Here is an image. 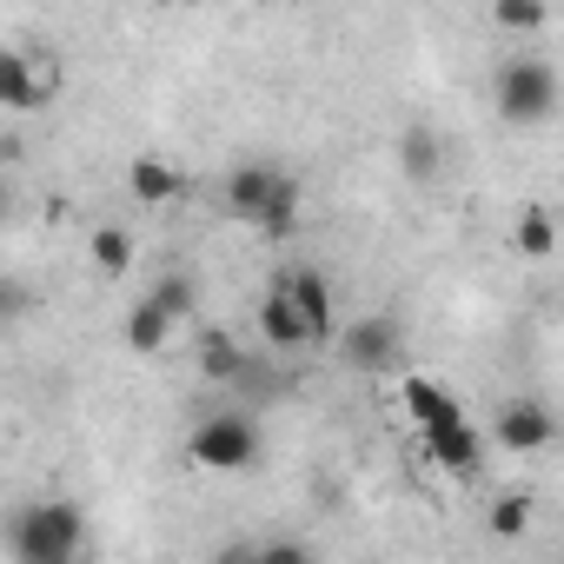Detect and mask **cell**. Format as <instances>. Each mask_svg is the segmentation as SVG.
<instances>
[{
	"mask_svg": "<svg viewBox=\"0 0 564 564\" xmlns=\"http://www.w3.org/2000/svg\"><path fill=\"white\" fill-rule=\"evenodd\" d=\"M279 166H265V160H246V166H232L226 173V213L232 219H246V226H259L265 219V206H272V193H279Z\"/></svg>",
	"mask_w": 564,
	"mask_h": 564,
	"instance_id": "7",
	"label": "cell"
},
{
	"mask_svg": "<svg viewBox=\"0 0 564 564\" xmlns=\"http://www.w3.org/2000/svg\"><path fill=\"white\" fill-rule=\"evenodd\" d=\"M485 531H491L498 544H518V538L531 531V498H524V491L498 498V505H491V518H485Z\"/></svg>",
	"mask_w": 564,
	"mask_h": 564,
	"instance_id": "18",
	"label": "cell"
},
{
	"mask_svg": "<svg viewBox=\"0 0 564 564\" xmlns=\"http://www.w3.org/2000/svg\"><path fill=\"white\" fill-rule=\"evenodd\" d=\"M147 300H153V306L180 326V319H193V300H199V293H193V279L173 265V272H160V279H153V293H147Z\"/></svg>",
	"mask_w": 564,
	"mask_h": 564,
	"instance_id": "16",
	"label": "cell"
},
{
	"mask_svg": "<svg viewBox=\"0 0 564 564\" xmlns=\"http://www.w3.org/2000/svg\"><path fill=\"white\" fill-rule=\"evenodd\" d=\"M259 232H265V239H293V232H300V180H293V173L279 180V193H272V206H265Z\"/></svg>",
	"mask_w": 564,
	"mask_h": 564,
	"instance_id": "15",
	"label": "cell"
},
{
	"mask_svg": "<svg viewBox=\"0 0 564 564\" xmlns=\"http://www.w3.org/2000/svg\"><path fill=\"white\" fill-rule=\"evenodd\" d=\"M47 94H61V67H34L28 54H0V107L34 113Z\"/></svg>",
	"mask_w": 564,
	"mask_h": 564,
	"instance_id": "5",
	"label": "cell"
},
{
	"mask_svg": "<svg viewBox=\"0 0 564 564\" xmlns=\"http://www.w3.org/2000/svg\"><path fill=\"white\" fill-rule=\"evenodd\" d=\"M511 246H518L524 259H551V252H557V213H551V206H524L518 226H511Z\"/></svg>",
	"mask_w": 564,
	"mask_h": 564,
	"instance_id": "13",
	"label": "cell"
},
{
	"mask_svg": "<svg viewBox=\"0 0 564 564\" xmlns=\"http://www.w3.org/2000/svg\"><path fill=\"white\" fill-rule=\"evenodd\" d=\"M286 293H293V306H300V319H306V333H313V339H333V333H339L333 279H326L319 265H293V272H286Z\"/></svg>",
	"mask_w": 564,
	"mask_h": 564,
	"instance_id": "6",
	"label": "cell"
},
{
	"mask_svg": "<svg viewBox=\"0 0 564 564\" xmlns=\"http://www.w3.org/2000/svg\"><path fill=\"white\" fill-rule=\"evenodd\" d=\"M399 399H405V412H412L419 438H425V432H445V425H465V405H458L438 379H425V372H405Z\"/></svg>",
	"mask_w": 564,
	"mask_h": 564,
	"instance_id": "9",
	"label": "cell"
},
{
	"mask_svg": "<svg viewBox=\"0 0 564 564\" xmlns=\"http://www.w3.org/2000/svg\"><path fill=\"white\" fill-rule=\"evenodd\" d=\"M339 352L359 366V372H386L392 359H399V319H352L346 333H339Z\"/></svg>",
	"mask_w": 564,
	"mask_h": 564,
	"instance_id": "8",
	"label": "cell"
},
{
	"mask_svg": "<svg viewBox=\"0 0 564 564\" xmlns=\"http://www.w3.org/2000/svg\"><path fill=\"white\" fill-rule=\"evenodd\" d=\"M259 333H265V346H279V352L313 346V333H306V319H300V306H293V293H286V279H279V286H265V300H259Z\"/></svg>",
	"mask_w": 564,
	"mask_h": 564,
	"instance_id": "10",
	"label": "cell"
},
{
	"mask_svg": "<svg viewBox=\"0 0 564 564\" xmlns=\"http://www.w3.org/2000/svg\"><path fill=\"white\" fill-rule=\"evenodd\" d=\"M166 333H173V319H166L153 300H140V306L127 313V346H133V352H160V346H166Z\"/></svg>",
	"mask_w": 564,
	"mask_h": 564,
	"instance_id": "17",
	"label": "cell"
},
{
	"mask_svg": "<svg viewBox=\"0 0 564 564\" xmlns=\"http://www.w3.org/2000/svg\"><path fill=\"white\" fill-rule=\"evenodd\" d=\"M186 452H193V465H206V471H246V465L259 458V432H252V419L219 412V419H199V425H193Z\"/></svg>",
	"mask_w": 564,
	"mask_h": 564,
	"instance_id": "3",
	"label": "cell"
},
{
	"mask_svg": "<svg viewBox=\"0 0 564 564\" xmlns=\"http://www.w3.org/2000/svg\"><path fill=\"white\" fill-rule=\"evenodd\" d=\"M491 107L505 127H544L557 113V67L544 54H511L491 80Z\"/></svg>",
	"mask_w": 564,
	"mask_h": 564,
	"instance_id": "2",
	"label": "cell"
},
{
	"mask_svg": "<svg viewBox=\"0 0 564 564\" xmlns=\"http://www.w3.org/2000/svg\"><path fill=\"white\" fill-rule=\"evenodd\" d=\"M8 544H14V564H80L87 518H80V505H67V498H34V505L14 511Z\"/></svg>",
	"mask_w": 564,
	"mask_h": 564,
	"instance_id": "1",
	"label": "cell"
},
{
	"mask_svg": "<svg viewBox=\"0 0 564 564\" xmlns=\"http://www.w3.org/2000/svg\"><path fill=\"white\" fill-rule=\"evenodd\" d=\"M127 193L140 206H166V199H180V166L160 153H140V160H127Z\"/></svg>",
	"mask_w": 564,
	"mask_h": 564,
	"instance_id": "12",
	"label": "cell"
},
{
	"mask_svg": "<svg viewBox=\"0 0 564 564\" xmlns=\"http://www.w3.org/2000/svg\"><path fill=\"white\" fill-rule=\"evenodd\" d=\"M94 265H100L107 279H120V272L133 265V232H120V226H100V232H94Z\"/></svg>",
	"mask_w": 564,
	"mask_h": 564,
	"instance_id": "20",
	"label": "cell"
},
{
	"mask_svg": "<svg viewBox=\"0 0 564 564\" xmlns=\"http://www.w3.org/2000/svg\"><path fill=\"white\" fill-rule=\"evenodd\" d=\"M491 438H498L505 452H544V445L557 438V419H551V405H538V399H505V405L491 412Z\"/></svg>",
	"mask_w": 564,
	"mask_h": 564,
	"instance_id": "4",
	"label": "cell"
},
{
	"mask_svg": "<svg viewBox=\"0 0 564 564\" xmlns=\"http://www.w3.org/2000/svg\"><path fill=\"white\" fill-rule=\"evenodd\" d=\"M438 153H445V147H438L432 127H405V133H399V166H405V180H432V173H438Z\"/></svg>",
	"mask_w": 564,
	"mask_h": 564,
	"instance_id": "14",
	"label": "cell"
},
{
	"mask_svg": "<svg viewBox=\"0 0 564 564\" xmlns=\"http://www.w3.org/2000/svg\"><path fill=\"white\" fill-rule=\"evenodd\" d=\"M544 21H551L544 0H498L491 8V28H505V34H538Z\"/></svg>",
	"mask_w": 564,
	"mask_h": 564,
	"instance_id": "19",
	"label": "cell"
},
{
	"mask_svg": "<svg viewBox=\"0 0 564 564\" xmlns=\"http://www.w3.org/2000/svg\"><path fill=\"white\" fill-rule=\"evenodd\" d=\"M259 564H313V551L293 538H272V544H259Z\"/></svg>",
	"mask_w": 564,
	"mask_h": 564,
	"instance_id": "22",
	"label": "cell"
},
{
	"mask_svg": "<svg viewBox=\"0 0 564 564\" xmlns=\"http://www.w3.org/2000/svg\"><path fill=\"white\" fill-rule=\"evenodd\" d=\"M478 425L465 419V425H445V432H425V458L438 465V471H452V478H471L478 471Z\"/></svg>",
	"mask_w": 564,
	"mask_h": 564,
	"instance_id": "11",
	"label": "cell"
},
{
	"mask_svg": "<svg viewBox=\"0 0 564 564\" xmlns=\"http://www.w3.org/2000/svg\"><path fill=\"white\" fill-rule=\"evenodd\" d=\"M213 564H259V544H226Z\"/></svg>",
	"mask_w": 564,
	"mask_h": 564,
	"instance_id": "23",
	"label": "cell"
},
{
	"mask_svg": "<svg viewBox=\"0 0 564 564\" xmlns=\"http://www.w3.org/2000/svg\"><path fill=\"white\" fill-rule=\"evenodd\" d=\"M199 366H206L213 379H239L246 359H239V346H232L226 333H206V339H199Z\"/></svg>",
	"mask_w": 564,
	"mask_h": 564,
	"instance_id": "21",
	"label": "cell"
}]
</instances>
